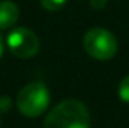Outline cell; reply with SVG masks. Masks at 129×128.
<instances>
[{"label": "cell", "mask_w": 129, "mask_h": 128, "mask_svg": "<svg viewBox=\"0 0 129 128\" xmlns=\"http://www.w3.org/2000/svg\"><path fill=\"white\" fill-rule=\"evenodd\" d=\"M84 50L96 60H108L117 53V39L113 33L102 27L90 29L83 39Z\"/></svg>", "instance_id": "3957f363"}, {"label": "cell", "mask_w": 129, "mask_h": 128, "mask_svg": "<svg viewBox=\"0 0 129 128\" xmlns=\"http://www.w3.org/2000/svg\"><path fill=\"white\" fill-rule=\"evenodd\" d=\"M2 51H3V42H2V38H0V56H2Z\"/></svg>", "instance_id": "9c48e42d"}, {"label": "cell", "mask_w": 129, "mask_h": 128, "mask_svg": "<svg viewBox=\"0 0 129 128\" xmlns=\"http://www.w3.org/2000/svg\"><path fill=\"white\" fill-rule=\"evenodd\" d=\"M6 42H8L9 50L17 57H21V59L33 57L39 51V39H38V36L32 30L26 29V27L14 29L8 35Z\"/></svg>", "instance_id": "277c9868"}, {"label": "cell", "mask_w": 129, "mask_h": 128, "mask_svg": "<svg viewBox=\"0 0 129 128\" xmlns=\"http://www.w3.org/2000/svg\"><path fill=\"white\" fill-rule=\"evenodd\" d=\"M44 128H90L89 110L78 99H64L48 113Z\"/></svg>", "instance_id": "6da1fadb"}, {"label": "cell", "mask_w": 129, "mask_h": 128, "mask_svg": "<svg viewBox=\"0 0 129 128\" xmlns=\"http://www.w3.org/2000/svg\"><path fill=\"white\" fill-rule=\"evenodd\" d=\"M41 3H42V6H44L47 11L56 12V11H59V9L63 8L64 3H66V0H41Z\"/></svg>", "instance_id": "52a82bcc"}, {"label": "cell", "mask_w": 129, "mask_h": 128, "mask_svg": "<svg viewBox=\"0 0 129 128\" xmlns=\"http://www.w3.org/2000/svg\"><path fill=\"white\" fill-rule=\"evenodd\" d=\"M20 17L18 6L11 0L0 2V29H9L12 27Z\"/></svg>", "instance_id": "5b68a950"}, {"label": "cell", "mask_w": 129, "mask_h": 128, "mask_svg": "<svg viewBox=\"0 0 129 128\" xmlns=\"http://www.w3.org/2000/svg\"><path fill=\"white\" fill-rule=\"evenodd\" d=\"M119 96L123 102H129V75L123 77L119 84Z\"/></svg>", "instance_id": "8992f818"}, {"label": "cell", "mask_w": 129, "mask_h": 128, "mask_svg": "<svg viewBox=\"0 0 129 128\" xmlns=\"http://www.w3.org/2000/svg\"><path fill=\"white\" fill-rule=\"evenodd\" d=\"M50 104V92L41 81H33L24 86L17 96V107L21 115L36 118L42 115Z\"/></svg>", "instance_id": "7a4b0ae2"}, {"label": "cell", "mask_w": 129, "mask_h": 128, "mask_svg": "<svg viewBox=\"0 0 129 128\" xmlns=\"http://www.w3.org/2000/svg\"><path fill=\"white\" fill-rule=\"evenodd\" d=\"M107 5V0H92V6L96 8V9H101Z\"/></svg>", "instance_id": "ba28073f"}]
</instances>
